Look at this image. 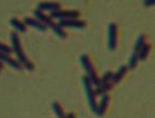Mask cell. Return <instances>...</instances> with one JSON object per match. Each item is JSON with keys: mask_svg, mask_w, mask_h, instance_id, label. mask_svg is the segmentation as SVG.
<instances>
[{"mask_svg": "<svg viewBox=\"0 0 155 118\" xmlns=\"http://www.w3.org/2000/svg\"><path fill=\"white\" fill-rule=\"evenodd\" d=\"M82 85H84V93L87 95L88 103L90 105V109L95 113L96 107H97V102H96V95L94 93L93 85L91 84V82L89 81V79L87 78V76H84L82 77Z\"/></svg>", "mask_w": 155, "mask_h": 118, "instance_id": "7a4b0ae2", "label": "cell"}, {"mask_svg": "<svg viewBox=\"0 0 155 118\" xmlns=\"http://www.w3.org/2000/svg\"><path fill=\"white\" fill-rule=\"evenodd\" d=\"M146 44H147L146 37H144L143 35H139V36L137 37V39H136V43H135V47H134V52H133V53H136V54H138V52L141 50V48L143 47Z\"/></svg>", "mask_w": 155, "mask_h": 118, "instance_id": "2e32d148", "label": "cell"}, {"mask_svg": "<svg viewBox=\"0 0 155 118\" xmlns=\"http://www.w3.org/2000/svg\"><path fill=\"white\" fill-rule=\"evenodd\" d=\"M10 25H11L17 32L25 33V32L27 31V26H26L23 21L19 20V19H17V18H12L11 20H10Z\"/></svg>", "mask_w": 155, "mask_h": 118, "instance_id": "5bb4252c", "label": "cell"}, {"mask_svg": "<svg viewBox=\"0 0 155 118\" xmlns=\"http://www.w3.org/2000/svg\"><path fill=\"white\" fill-rule=\"evenodd\" d=\"M79 60H80V63H81L82 67H84V69L87 71V75L95 70V69H94L93 63L91 62V59L89 57V55L81 54V55H80V57H79Z\"/></svg>", "mask_w": 155, "mask_h": 118, "instance_id": "8fae6325", "label": "cell"}, {"mask_svg": "<svg viewBox=\"0 0 155 118\" xmlns=\"http://www.w3.org/2000/svg\"><path fill=\"white\" fill-rule=\"evenodd\" d=\"M112 75H114V73H112V71H110V70L106 71V73L102 76V78H100V79H98V85L111 82L112 81Z\"/></svg>", "mask_w": 155, "mask_h": 118, "instance_id": "d6986e66", "label": "cell"}, {"mask_svg": "<svg viewBox=\"0 0 155 118\" xmlns=\"http://www.w3.org/2000/svg\"><path fill=\"white\" fill-rule=\"evenodd\" d=\"M59 23L62 28H74V29H84L86 27V23L78 18L75 19H64L59 20Z\"/></svg>", "mask_w": 155, "mask_h": 118, "instance_id": "5b68a950", "label": "cell"}, {"mask_svg": "<svg viewBox=\"0 0 155 118\" xmlns=\"http://www.w3.org/2000/svg\"><path fill=\"white\" fill-rule=\"evenodd\" d=\"M24 23H25L27 27H32L41 32H45L46 30H47V27H46V26H44L43 23H40L39 20H37L35 18H31V17H26Z\"/></svg>", "mask_w": 155, "mask_h": 118, "instance_id": "30bf717a", "label": "cell"}, {"mask_svg": "<svg viewBox=\"0 0 155 118\" xmlns=\"http://www.w3.org/2000/svg\"><path fill=\"white\" fill-rule=\"evenodd\" d=\"M114 87V83L112 82H109V83H106V84H101V85H97L94 89V93H95L96 96H104V95H107V93L112 89Z\"/></svg>", "mask_w": 155, "mask_h": 118, "instance_id": "4fadbf2b", "label": "cell"}, {"mask_svg": "<svg viewBox=\"0 0 155 118\" xmlns=\"http://www.w3.org/2000/svg\"><path fill=\"white\" fill-rule=\"evenodd\" d=\"M110 98L108 95H104L101 97V101L100 103H97V107H96V112L95 114L97 116H103L105 114L106 110L108 107V104H109Z\"/></svg>", "mask_w": 155, "mask_h": 118, "instance_id": "ba28073f", "label": "cell"}, {"mask_svg": "<svg viewBox=\"0 0 155 118\" xmlns=\"http://www.w3.org/2000/svg\"><path fill=\"white\" fill-rule=\"evenodd\" d=\"M33 16L35 17L37 20H39L40 23H42L47 28H51V26L55 23H54V19L51 18L49 15H47V14H45L44 12L39 11V10H37V9L33 11Z\"/></svg>", "mask_w": 155, "mask_h": 118, "instance_id": "8992f818", "label": "cell"}, {"mask_svg": "<svg viewBox=\"0 0 155 118\" xmlns=\"http://www.w3.org/2000/svg\"><path fill=\"white\" fill-rule=\"evenodd\" d=\"M0 62L1 63H5L8 64V65H10L12 67V68L16 69V70H21L23 67H21V65L18 63V62L16 61L15 59H13V57H11L9 54H5V53H0Z\"/></svg>", "mask_w": 155, "mask_h": 118, "instance_id": "52a82bcc", "label": "cell"}, {"mask_svg": "<svg viewBox=\"0 0 155 118\" xmlns=\"http://www.w3.org/2000/svg\"><path fill=\"white\" fill-rule=\"evenodd\" d=\"M2 68H3V64L0 62V69H2Z\"/></svg>", "mask_w": 155, "mask_h": 118, "instance_id": "cb8c5ba5", "label": "cell"}, {"mask_svg": "<svg viewBox=\"0 0 155 118\" xmlns=\"http://www.w3.org/2000/svg\"><path fill=\"white\" fill-rule=\"evenodd\" d=\"M12 52H13V51H12V48L10 47V46L5 45V44L0 42V53H5V54L10 55Z\"/></svg>", "mask_w": 155, "mask_h": 118, "instance_id": "44dd1931", "label": "cell"}, {"mask_svg": "<svg viewBox=\"0 0 155 118\" xmlns=\"http://www.w3.org/2000/svg\"><path fill=\"white\" fill-rule=\"evenodd\" d=\"M51 107H53V110H54V112H55L57 118H65V113H64L63 109H62L61 104H60L59 102L54 101Z\"/></svg>", "mask_w": 155, "mask_h": 118, "instance_id": "e0dca14e", "label": "cell"}, {"mask_svg": "<svg viewBox=\"0 0 155 118\" xmlns=\"http://www.w3.org/2000/svg\"><path fill=\"white\" fill-rule=\"evenodd\" d=\"M65 118H75L74 113H68V115H65Z\"/></svg>", "mask_w": 155, "mask_h": 118, "instance_id": "7402d4cb", "label": "cell"}, {"mask_svg": "<svg viewBox=\"0 0 155 118\" xmlns=\"http://www.w3.org/2000/svg\"><path fill=\"white\" fill-rule=\"evenodd\" d=\"M79 15H80L79 11H76V10H58V11L51 12L49 16L53 19L64 20V19L78 18V16Z\"/></svg>", "mask_w": 155, "mask_h": 118, "instance_id": "3957f363", "label": "cell"}, {"mask_svg": "<svg viewBox=\"0 0 155 118\" xmlns=\"http://www.w3.org/2000/svg\"><path fill=\"white\" fill-rule=\"evenodd\" d=\"M51 30H53L54 33H55L57 36L61 37V39H66V36H68V33L65 32L64 28H62L59 23H54V25L51 26Z\"/></svg>", "mask_w": 155, "mask_h": 118, "instance_id": "9a60e30c", "label": "cell"}, {"mask_svg": "<svg viewBox=\"0 0 155 118\" xmlns=\"http://www.w3.org/2000/svg\"><path fill=\"white\" fill-rule=\"evenodd\" d=\"M118 44V27L114 23H109L108 26V49L114 51Z\"/></svg>", "mask_w": 155, "mask_h": 118, "instance_id": "277c9868", "label": "cell"}, {"mask_svg": "<svg viewBox=\"0 0 155 118\" xmlns=\"http://www.w3.org/2000/svg\"><path fill=\"white\" fill-rule=\"evenodd\" d=\"M128 68L126 65H121L120 67L118 68V70L116 71V73L112 75V83L116 84V83H119V82L121 81L122 79H123V77L126 75V73H127Z\"/></svg>", "mask_w": 155, "mask_h": 118, "instance_id": "7c38bea8", "label": "cell"}, {"mask_svg": "<svg viewBox=\"0 0 155 118\" xmlns=\"http://www.w3.org/2000/svg\"><path fill=\"white\" fill-rule=\"evenodd\" d=\"M150 51H151V45L150 44H146V45L141 48V50L138 52V59H139L140 61H144V60L148 57Z\"/></svg>", "mask_w": 155, "mask_h": 118, "instance_id": "ac0fdd59", "label": "cell"}, {"mask_svg": "<svg viewBox=\"0 0 155 118\" xmlns=\"http://www.w3.org/2000/svg\"><path fill=\"white\" fill-rule=\"evenodd\" d=\"M60 3L59 2H47V1H45V2H40L39 5H38V8L37 10H39V11H48V12H55V11H58V10H60Z\"/></svg>", "mask_w": 155, "mask_h": 118, "instance_id": "9c48e42d", "label": "cell"}, {"mask_svg": "<svg viewBox=\"0 0 155 118\" xmlns=\"http://www.w3.org/2000/svg\"><path fill=\"white\" fill-rule=\"evenodd\" d=\"M143 5H154V1H144Z\"/></svg>", "mask_w": 155, "mask_h": 118, "instance_id": "603a6c76", "label": "cell"}, {"mask_svg": "<svg viewBox=\"0 0 155 118\" xmlns=\"http://www.w3.org/2000/svg\"><path fill=\"white\" fill-rule=\"evenodd\" d=\"M138 61H139V59H138V54H136V53H133V54L130 55V61H128L127 68L134 69L135 67H136Z\"/></svg>", "mask_w": 155, "mask_h": 118, "instance_id": "ffe728a7", "label": "cell"}, {"mask_svg": "<svg viewBox=\"0 0 155 118\" xmlns=\"http://www.w3.org/2000/svg\"><path fill=\"white\" fill-rule=\"evenodd\" d=\"M11 48L12 51L15 53L16 55V61L18 62L21 65V67L25 69H27L28 71H32L34 69V65L32 64V62L28 59V57L25 54V52L23 51V48H21V39H19L18 34L16 32H12L11 33Z\"/></svg>", "mask_w": 155, "mask_h": 118, "instance_id": "6da1fadb", "label": "cell"}]
</instances>
